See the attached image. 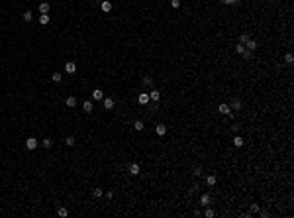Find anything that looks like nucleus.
I'll list each match as a JSON object with an SVG mask.
<instances>
[{"label":"nucleus","mask_w":294,"mask_h":218,"mask_svg":"<svg viewBox=\"0 0 294 218\" xmlns=\"http://www.w3.org/2000/svg\"><path fill=\"white\" fill-rule=\"evenodd\" d=\"M92 195H94L96 198H100L102 195H104V191H102V189H94V191H92Z\"/></svg>","instance_id":"obj_34"},{"label":"nucleus","mask_w":294,"mask_h":218,"mask_svg":"<svg viewBox=\"0 0 294 218\" xmlns=\"http://www.w3.org/2000/svg\"><path fill=\"white\" fill-rule=\"evenodd\" d=\"M100 8H102V12H112V2L110 0H102Z\"/></svg>","instance_id":"obj_11"},{"label":"nucleus","mask_w":294,"mask_h":218,"mask_svg":"<svg viewBox=\"0 0 294 218\" xmlns=\"http://www.w3.org/2000/svg\"><path fill=\"white\" fill-rule=\"evenodd\" d=\"M41 2H45V0H41Z\"/></svg>","instance_id":"obj_38"},{"label":"nucleus","mask_w":294,"mask_h":218,"mask_svg":"<svg viewBox=\"0 0 294 218\" xmlns=\"http://www.w3.org/2000/svg\"><path fill=\"white\" fill-rule=\"evenodd\" d=\"M92 98L94 100H102L104 98V93H102L100 88H94V91H92Z\"/></svg>","instance_id":"obj_15"},{"label":"nucleus","mask_w":294,"mask_h":218,"mask_svg":"<svg viewBox=\"0 0 294 218\" xmlns=\"http://www.w3.org/2000/svg\"><path fill=\"white\" fill-rule=\"evenodd\" d=\"M22 20L24 22H32V10H26V12L22 14Z\"/></svg>","instance_id":"obj_22"},{"label":"nucleus","mask_w":294,"mask_h":218,"mask_svg":"<svg viewBox=\"0 0 294 218\" xmlns=\"http://www.w3.org/2000/svg\"><path fill=\"white\" fill-rule=\"evenodd\" d=\"M49 20H51V18H49V14H41V16H39V24H41V26H47Z\"/></svg>","instance_id":"obj_18"},{"label":"nucleus","mask_w":294,"mask_h":218,"mask_svg":"<svg viewBox=\"0 0 294 218\" xmlns=\"http://www.w3.org/2000/svg\"><path fill=\"white\" fill-rule=\"evenodd\" d=\"M261 210V206L259 205H251V212H259Z\"/></svg>","instance_id":"obj_36"},{"label":"nucleus","mask_w":294,"mask_h":218,"mask_svg":"<svg viewBox=\"0 0 294 218\" xmlns=\"http://www.w3.org/2000/svg\"><path fill=\"white\" fill-rule=\"evenodd\" d=\"M128 173H130L131 177H135V175H139V173H141V167H139V163H131V165L128 167Z\"/></svg>","instance_id":"obj_2"},{"label":"nucleus","mask_w":294,"mask_h":218,"mask_svg":"<svg viewBox=\"0 0 294 218\" xmlns=\"http://www.w3.org/2000/svg\"><path fill=\"white\" fill-rule=\"evenodd\" d=\"M220 114H223V116H229V114H231V108H229V104H220Z\"/></svg>","instance_id":"obj_14"},{"label":"nucleus","mask_w":294,"mask_h":218,"mask_svg":"<svg viewBox=\"0 0 294 218\" xmlns=\"http://www.w3.org/2000/svg\"><path fill=\"white\" fill-rule=\"evenodd\" d=\"M75 142H77V139H75V136H67V138H65V144H67V145H75Z\"/></svg>","instance_id":"obj_30"},{"label":"nucleus","mask_w":294,"mask_h":218,"mask_svg":"<svg viewBox=\"0 0 294 218\" xmlns=\"http://www.w3.org/2000/svg\"><path fill=\"white\" fill-rule=\"evenodd\" d=\"M39 12L41 14H49V2H39Z\"/></svg>","instance_id":"obj_17"},{"label":"nucleus","mask_w":294,"mask_h":218,"mask_svg":"<svg viewBox=\"0 0 294 218\" xmlns=\"http://www.w3.org/2000/svg\"><path fill=\"white\" fill-rule=\"evenodd\" d=\"M137 102H139V104H141V106L149 104V102H151V100H149V93H141V94H139V96H137Z\"/></svg>","instance_id":"obj_3"},{"label":"nucleus","mask_w":294,"mask_h":218,"mask_svg":"<svg viewBox=\"0 0 294 218\" xmlns=\"http://www.w3.org/2000/svg\"><path fill=\"white\" fill-rule=\"evenodd\" d=\"M149 100H153V102H159V100H161V93H159L157 88H153V91L149 93Z\"/></svg>","instance_id":"obj_7"},{"label":"nucleus","mask_w":294,"mask_h":218,"mask_svg":"<svg viewBox=\"0 0 294 218\" xmlns=\"http://www.w3.org/2000/svg\"><path fill=\"white\" fill-rule=\"evenodd\" d=\"M241 55H243V59H251V57H253V51H249V49H245V51H243Z\"/></svg>","instance_id":"obj_32"},{"label":"nucleus","mask_w":294,"mask_h":218,"mask_svg":"<svg viewBox=\"0 0 294 218\" xmlns=\"http://www.w3.org/2000/svg\"><path fill=\"white\" fill-rule=\"evenodd\" d=\"M216 181H218V179H216L214 175H208V177H206V185H208V187H214Z\"/></svg>","instance_id":"obj_21"},{"label":"nucleus","mask_w":294,"mask_h":218,"mask_svg":"<svg viewBox=\"0 0 294 218\" xmlns=\"http://www.w3.org/2000/svg\"><path fill=\"white\" fill-rule=\"evenodd\" d=\"M39 144H41V147H45V149H51L53 147V139L51 138H43Z\"/></svg>","instance_id":"obj_9"},{"label":"nucleus","mask_w":294,"mask_h":218,"mask_svg":"<svg viewBox=\"0 0 294 218\" xmlns=\"http://www.w3.org/2000/svg\"><path fill=\"white\" fill-rule=\"evenodd\" d=\"M249 40H251V35H249V33H241V35H239V43H243V45H245Z\"/></svg>","instance_id":"obj_23"},{"label":"nucleus","mask_w":294,"mask_h":218,"mask_svg":"<svg viewBox=\"0 0 294 218\" xmlns=\"http://www.w3.org/2000/svg\"><path fill=\"white\" fill-rule=\"evenodd\" d=\"M233 145L235 147H243V145H245V139H243L241 136H233Z\"/></svg>","instance_id":"obj_13"},{"label":"nucleus","mask_w":294,"mask_h":218,"mask_svg":"<svg viewBox=\"0 0 294 218\" xmlns=\"http://www.w3.org/2000/svg\"><path fill=\"white\" fill-rule=\"evenodd\" d=\"M229 108H231V110H235V112H237V110H241V108H243V102H241V100H239V98H235L233 102L229 104Z\"/></svg>","instance_id":"obj_8"},{"label":"nucleus","mask_w":294,"mask_h":218,"mask_svg":"<svg viewBox=\"0 0 294 218\" xmlns=\"http://www.w3.org/2000/svg\"><path fill=\"white\" fill-rule=\"evenodd\" d=\"M192 175H194V177H200V175H202V167H200V165H196L194 169H192Z\"/></svg>","instance_id":"obj_29"},{"label":"nucleus","mask_w":294,"mask_h":218,"mask_svg":"<svg viewBox=\"0 0 294 218\" xmlns=\"http://www.w3.org/2000/svg\"><path fill=\"white\" fill-rule=\"evenodd\" d=\"M82 110H85L86 114H90L92 110H94V104H92V100H85V102H82Z\"/></svg>","instance_id":"obj_5"},{"label":"nucleus","mask_w":294,"mask_h":218,"mask_svg":"<svg viewBox=\"0 0 294 218\" xmlns=\"http://www.w3.org/2000/svg\"><path fill=\"white\" fill-rule=\"evenodd\" d=\"M102 104H104V108H106V110H112L116 102H114V98H102Z\"/></svg>","instance_id":"obj_10"},{"label":"nucleus","mask_w":294,"mask_h":218,"mask_svg":"<svg viewBox=\"0 0 294 218\" xmlns=\"http://www.w3.org/2000/svg\"><path fill=\"white\" fill-rule=\"evenodd\" d=\"M171 6L175 8V10H176V8H180V0H171Z\"/></svg>","instance_id":"obj_35"},{"label":"nucleus","mask_w":294,"mask_h":218,"mask_svg":"<svg viewBox=\"0 0 294 218\" xmlns=\"http://www.w3.org/2000/svg\"><path fill=\"white\" fill-rule=\"evenodd\" d=\"M51 81H53V83H61V81H63V75H61L59 71H55L51 75Z\"/></svg>","instance_id":"obj_20"},{"label":"nucleus","mask_w":294,"mask_h":218,"mask_svg":"<svg viewBox=\"0 0 294 218\" xmlns=\"http://www.w3.org/2000/svg\"><path fill=\"white\" fill-rule=\"evenodd\" d=\"M259 216H261V218H269V212L267 210H259Z\"/></svg>","instance_id":"obj_37"},{"label":"nucleus","mask_w":294,"mask_h":218,"mask_svg":"<svg viewBox=\"0 0 294 218\" xmlns=\"http://www.w3.org/2000/svg\"><path fill=\"white\" fill-rule=\"evenodd\" d=\"M57 214H59V216H61V218H65V216H69V210H67L65 206H61V208H59V210H57Z\"/></svg>","instance_id":"obj_26"},{"label":"nucleus","mask_w":294,"mask_h":218,"mask_svg":"<svg viewBox=\"0 0 294 218\" xmlns=\"http://www.w3.org/2000/svg\"><path fill=\"white\" fill-rule=\"evenodd\" d=\"M65 104L69 106V108H75V106H77V96H67Z\"/></svg>","instance_id":"obj_16"},{"label":"nucleus","mask_w":294,"mask_h":218,"mask_svg":"<svg viewBox=\"0 0 294 218\" xmlns=\"http://www.w3.org/2000/svg\"><path fill=\"white\" fill-rule=\"evenodd\" d=\"M133 130L141 132V130H143V122H141V120H135V122H133Z\"/></svg>","instance_id":"obj_25"},{"label":"nucleus","mask_w":294,"mask_h":218,"mask_svg":"<svg viewBox=\"0 0 294 218\" xmlns=\"http://www.w3.org/2000/svg\"><path fill=\"white\" fill-rule=\"evenodd\" d=\"M245 49H249V51H255V49H257V41H255V40H249L247 43H245Z\"/></svg>","instance_id":"obj_19"},{"label":"nucleus","mask_w":294,"mask_h":218,"mask_svg":"<svg viewBox=\"0 0 294 218\" xmlns=\"http://www.w3.org/2000/svg\"><path fill=\"white\" fill-rule=\"evenodd\" d=\"M155 132H157V136H165V134H167V126H165V124H157L155 126Z\"/></svg>","instance_id":"obj_12"},{"label":"nucleus","mask_w":294,"mask_h":218,"mask_svg":"<svg viewBox=\"0 0 294 218\" xmlns=\"http://www.w3.org/2000/svg\"><path fill=\"white\" fill-rule=\"evenodd\" d=\"M284 61H286V65H292L294 63V55L292 53H286V55H284Z\"/></svg>","instance_id":"obj_28"},{"label":"nucleus","mask_w":294,"mask_h":218,"mask_svg":"<svg viewBox=\"0 0 294 218\" xmlns=\"http://www.w3.org/2000/svg\"><path fill=\"white\" fill-rule=\"evenodd\" d=\"M65 71L69 73V75H73V73L77 71V63H75V61H69V63H65Z\"/></svg>","instance_id":"obj_6"},{"label":"nucleus","mask_w":294,"mask_h":218,"mask_svg":"<svg viewBox=\"0 0 294 218\" xmlns=\"http://www.w3.org/2000/svg\"><path fill=\"white\" fill-rule=\"evenodd\" d=\"M210 202H212V197H210L208 193L200 195V205H202V206H210Z\"/></svg>","instance_id":"obj_4"},{"label":"nucleus","mask_w":294,"mask_h":218,"mask_svg":"<svg viewBox=\"0 0 294 218\" xmlns=\"http://www.w3.org/2000/svg\"><path fill=\"white\" fill-rule=\"evenodd\" d=\"M220 2H222V4H229V6H237L241 0H220Z\"/></svg>","instance_id":"obj_27"},{"label":"nucleus","mask_w":294,"mask_h":218,"mask_svg":"<svg viewBox=\"0 0 294 218\" xmlns=\"http://www.w3.org/2000/svg\"><path fill=\"white\" fill-rule=\"evenodd\" d=\"M235 51H237L239 55H241V53L245 51V45H243V43H237V45H235Z\"/></svg>","instance_id":"obj_33"},{"label":"nucleus","mask_w":294,"mask_h":218,"mask_svg":"<svg viewBox=\"0 0 294 218\" xmlns=\"http://www.w3.org/2000/svg\"><path fill=\"white\" fill-rule=\"evenodd\" d=\"M37 145H39V139H35L33 136H32V138H27V139H26V147L30 149V151H33V149H35Z\"/></svg>","instance_id":"obj_1"},{"label":"nucleus","mask_w":294,"mask_h":218,"mask_svg":"<svg viewBox=\"0 0 294 218\" xmlns=\"http://www.w3.org/2000/svg\"><path fill=\"white\" fill-rule=\"evenodd\" d=\"M143 85H147V86H153V79H151L149 75H147V77H143Z\"/></svg>","instance_id":"obj_31"},{"label":"nucleus","mask_w":294,"mask_h":218,"mask_svg":"<svg viewBox=\"0 0 294 218\" xmlns=\"http://www.w3.org/2000/svg\"><path fill=\"white\" fill-rule=\"evenodd\" d=\"M204 208H206V210H204V216L206 218H214L216 216V212L212 210V208H208V206H204Z\"/></svg>","instance_id":"obj_24"}]
</instances>
